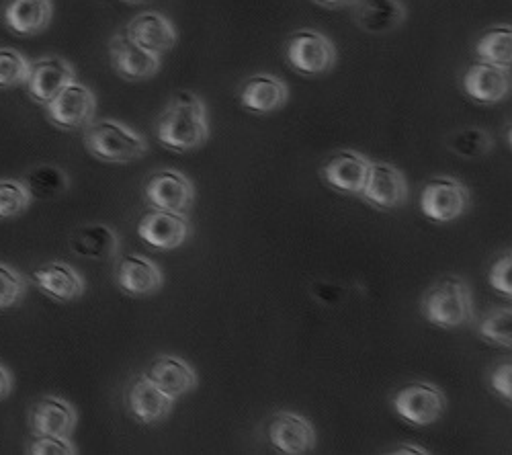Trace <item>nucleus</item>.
I'll return each mask as SVG.
<instances>
[{
	"label": "nucleus",
	"instance_id": "obj_1",
	"mask_svg": "<svg viewBox=\"0 0 512 455\" xmlns=\"http://www.w3.org/2000/svg\"><path fill=\"white\" fill-rule=\"evenodd\" d=\"M156 136L162 146L175 152H193L209 140L205 103L189 93H177L156 123Z\"/></svg>",
	"mask_w": 512,
	"mask_h": 455
},
{
	"label": "nucleus",
	"instance_id": "obj_2",
	"mask_svg": "<svg viewBox=\"0 0 512 455\" xmlns=\"http://www.w3.org/2000/svg\"><path fill=\"white\" fill-rule=\"evenodd\" d=\"M422 316L441 328H457L472 322V289L461 277H447L439 281L422 298Z\"/></svg>",
	"mask_w": 512,
	"mask_h": 455
},
{
	"label": "nucleus",
	"instance_id": "obj_3",
	"mask_svg": "<svg viewBox=\"0 0 512 455\" xmlns=\"http://www.w3.org/2000/svg\"><path fill=\"white\" fill-rule=\"evenodd\" d=\"M84 146L95 158L111 164L132 162L148 152V142L136 130L113 119L93 121L84 130Z\"/></svg>",
	"mask_w": 512,
	"mask_h": 455
},
{
	"label": "nucleus",
	"instance_id": "obj_4",
	"mask_svg": "<svg viewBox=\"0 0 512 455\" xmlns=\"http://www.w3.org/2000/svg\"><path fill=\"white\" fill-rule=\"evenodd\" d=\"M287 62L306 76H322L336 64V50L332 41L314 29L295 31L285 46Z\"/></svg>",
	"mask_w": 512,
	"mask_h": 455
},
{
	"label": "nucleus",
	"instance_id": "obj_5",
	"mask_svg": "<svg viewBox=\"0 0 512 455\" xmlns=\"http://www.w3.org/2000/svg\"><path fill=\"white\" fill-rule=\"evenodd\" d=\"M46 111L54 126L62 130H87L95 121L97 99L87 85L72 80L66 89H62L50 103H46Z\"/></svg>",
	"mask_w": 512,
	"mask_h": 455
},
{
	"label": "nucleus",
	"instance_id": "obj_6",
	"mask_svg": "<svg viewBox=\"0 0 512 455\" xmlns=\"http://www.w3.org/2000/svg\"><path fill=\"white\" fill-rule=\"evenodd\" d=\"M472 203L469 189L453 177H435L422 189L420 210L433 222H453L465 214Z\"/></svg>",
	"mask_w": 512,
	"mask_h": 455
},
{
	"label": "nucleus",
	"instance_id": "obj_7",
	"mask_svg": "<svg viewBox=\"0 0 512 455\" xmlns=\"http://www.w3.org/2000/svg\"><path fill=\"white\" fill-rule=\"evenodd\" d=\"M394 408L410 425L429 427L441 421V417L445 415L447 398L437 386L416 382L402 388L394 396Z\"/></svg>",
	"mask_w": 512,
	"mask_h": 455
},
{
	"label": "nucleus",
	"instance_id": "obj_8",
	"mask_svg": "<svg viewBox=\"0 0 512 455\" xmlns=\"http://www.w3.org/2000/svg\"><path fill=\"white\" fill-rule=\"evenodd\" d=\"M361 195L377 210H396L408 199V183L400 169L388 162H371Z\"/></svg>",
	"mask_w": 512,
	"mask_h": 455
},
{
	"label": "nucleus",
	"instance_id": "obj_9",
	"mask_svg": "<svg viewBox=\"0 0 512 455\" xmlns=\"http://www.w3.org/2000/svg\"><path fill=\"white\" fill-rule=\"evenodd\" d=\"M146 197L158 210L185 216L195 203V187L183 173L168 169L148 179Z\"/></svg>",
	"mask_w": 512,
	"mask_h": 455
},
{
	"label": "nucleus",
	"instance_id": "obj_10",
	"mask_svg": "<svg viewBox=\"0 0 512 455\" xmlns=\"http://www.w3.org/2000/svg\"><path fill=\"white\" fill-rule=\"evenodd\" d=\"M109 52H111V62H113L117 74L125 80H132V82L152 78L160 70V64H162L158 54L148 52L146 48L138 46L136 41L123 29L111 39Z\"/></svg>",
	"mask_w": 512,
	"mask_h": 455
},
{
	"label": "nucleus",
	"instance_id": "obj_11",
	"mask_svg": "<svg viewBox=\"0 0 512 455\" xmlns=\"http://www.w3.org/2000/svg\"><path fill=\"white\" fill-rule=\"evenodd\" d=\"M371 169L369 158L355 150H338L322 164V179L336 191L347 195H361Z\"/></svg>",
	"mask_w": 512,
	"mask_h": 455
},
{
	"label": "nucleus",
	"instance_id": "obj_12",
	"mask_svg": "<svg viewBox=\"0 0 512 455\" xmlns=\"http://www.w3.org/2000/svg\"><path fill=\"white\" fill-rule=\"evenodd\" d=\"M72 80H76V72L70 62L58 56L35 60L29 66V74L25 80L27 93L33 101L46 105L50 103L62 89H66Z\"/></svg>",
	"mask_w": 512,
	"mask_h": 455
},
{
	"label": "nucleus",
	"instance_id": "obj_13",
	"mask_svg": "<svg viewBox=\"0 0 512 455\" xmlns=\"http://www.w3.org/2000/svg\"><path fill=\"white\" fill-rule=\"evenodd\" d=\"M269 441L279 453L304 455L316 447V429L297 412L281 410L269 423Z\"/></svg>",
	"mask_w": 512,
	"mask_h": 455
},
{
	"label": "nucleus",
	"instance_id": "obj_14",
	"mask_svg": "<svg viewBox=\"0 0 512 455\" xmlns=\"http://www.w3.org/2000/svg\"><path fill=\"white\" fill-rule=\"evenodd\" d=\"M76 421L78 417L74 406L58 396L41 398L29 410V429L33 437H70Z\"/></svg>",
	"mask_w": 512,
	"mask_h": 455
},
{
	"label": "nucleus",
	"instance_id": "obj_15",
	"mask_svg": "<svg viewBox=\"0 0 512 455\" xmlns=\"http://www.w3.org/2000/svg\"><path fill=\"white\" fill-rule=\"evenodd\" d=\"M191 232V224L183 214L166 210L146 212L138 224V234L144 242L158 248V251H173L181 246Z\"/></svg>",
	"mask_w": 512,
	"mask_h": 455
},
{
	"label": "nucleus",
	"instance_id": "obj_16",
	"mask_svg": "<svg viewBox=\"0 0 512 455\" xmlns=\"http://www.w3.org/2000/svg\"><path fill=\"white\" fill-rule=\"evenodd\" d=\"M463 91L480 105H496L510 93V74L488 62L472 64L463 76Z\"/></svg>",
	"mask_w": 512,
	"mask_h": 455
},
{
	"label": "nucleus",
	"instance_id": "obj_17",
	"mask_svg": "<svg viewBox=\"0 0 512 455\" xmlns=\"http://www.w3.org/2000/svg\"><path fill=\"white\" fill-rule=\"evenodd\" d=\"M115 281L127 296L144 298L156 294L164 283L160 267L142 255H127L115 267Z\"/></svg>",
	"mask_w": 512,
	"mask_h": 455
},
{
	"label": "nucleus",
	"instance_id": "obj_18",
	"mask_svg": "<svg viewBox=\"0 0 512 455\" xmlns=\"http://www.w3.org/2000/svg\"><path fill=\"white\" fill-rule=\"evenodd\" d=\"M123 31L130 35L138 46L158 56L173 50L179 41V33L173 21L154 11L138 15Z\"/></svg>",
	"mask_w": 512,
	"mask_h": 455
},
{
	"label": "nucleus",
	"instance_id": "obj_19",
	"mask_svg": "<svg viewBox=\"0 0 512 455\" xmlns=\"http://www.w3.org/2000/svg\"><path fill=\"white\" fill-rule=\"evenodd\" d=\"M31 283L41 294L56 302H72L84 294V279L82 275L70 267L68 263H48L31 273Z\"/></svg>",
	"mask_w": 512,
	"mask_h": 455
},
{
	"label": "nucleus",
	"instance_id": "obj_20",
	"mask_svg": "<svg viewBox=\"0 0 512 455\" xmlns=\"http://www.w3.org/2000/svg\"><path fill=\"white\" fill-rule=\"evenodd\" d=\"M173 404L175 398L164 394L146 374L136 376L127 388V406L140 423L150 425L166 419L168 412L173 410Z\"/></svg>",
	"mask_w": 512,
	"mask_h": 455
},
{
	"label": "nucleus",
	"instance_id": "obj_21",
	"mask_svg": "<svg viewBox=\"0 0 512 455\" xmlns=\"http://www.w3.org/2000/svg\"><path fill=\"white\" fill-rule=\"evenodd\" d=\"M289 99V89L285 82L273 74L250 76L240 91V103L252 113H273L281 109Z\"/></svg>",
	"mask_w": 512,
	"mask_h": 455
},
{
	"label": "nucleus",
	"instance_id": "obj_22",
	"mask_svg": "<svg viewBox=\"0 0 512 455\" xmlns=\"http://www.w3.org/2000/svg\"><path fill=\"white\" fill-rule=\"evenodd\" d=\"M52 0H7L3 7L5 25L23 37L46 31L52 23Z\"/></svg>",
	"mask_w": 512,
	"mask_h": 455
},
{
	"label": "nucleus",
	"instance_id": "obj_23",
	"mask_svg": "<svg viewBox=\"0 0 512 455\" xmlns=\"http://www.w3.org/2000/svg\"><path fill=\"white\" fill-rule=\"evenodd\" d=\"M164 394L170 398H181L187 392L195 390L197 386V374L195 369L181 357L162 355L156 357L146 374Z\"/></svg>",
	"mask_w": 512,
	"mask_h": 455
},
{
	"label": "nucleus",
	"instance_id": "obj_24",
	"mask_svg": "<svg viewBox=\"0 0 512 455\" xmlns=\"http://www.w3.org/2000/svg\"><path fill=\"white\" fill-rule=\"evenodd\" d=\"M355 9L357 23L373 35H386L406 19V9L400 0H359Z\"/></svg>",
	"mask_w": 512,
	"mask_h": 455
},
{
	"label": "nucleus",
	"instance_id": "obj_25",
	"mask_svg": "<svg viewBox=\"0 0 512 455\" xmlns=\"http://www.w3.org/2000/svg\"><path fill=\"white\" fill-rule=\"evenodd\" d=\"M72 251L84 259L109 261L119 251V238L113 228L105 224L82 226L72 234Z\"/></svg>",
	"mask_w": 512,
	"mask_h": 455
},
{
	"label": "nucleus",
	"instance_id": "obj_26",
	"mask_svg": "<svg viewBox=\"0 0 512 455\" xmlns=\"http://www.w3.org/2000/svg\"><path fill=\"white\" fill-rule=\"evenodd\" d=\"M476 56L480 62H488L510 70L512 62V29L510 25H496L488 29L476 44Z\"/></svg>",
	"mask_w": 512,
	"mask_h": 455
},
{
	"label": "nucleus",
	"instance_id": "obj_27",
	"mask_svg": "<svg viewBox=\"0 0 512 455\" xmlns=\"http://www.w3.org/2000/svg\"><path fill=\"white\" fill-rule=\"evenodd\" d=\"M23 183L33 199H56L70 187L68 175L62 169L54 167V164H39V167H33L25 175Z\"/></svg>",
	"mask_w": 512,
	"mask_h": 455
},
{
	"label": "nucleus",
	"instance_id": "obj_28",
	"mask_svg": "<svg viewBox=\"0 0 512 455\" xmlns=\"http://www.w3.org/2000/svg\"><path fill=\"white\" fill-rule=\"evenodd\" d=\"M33 197L23 181L3 179L0 181V220L19 218L29 210Z\"/></svg>",
	"mask_w": 512,
	"mask_h": 455
},
{
	"label": "nucleus",
	"instance_id": "obj_29",
	"mask_svg": "<svg viewBox=\"0 0 512 455\" xmlns=\"http://www.w3.org/2000/svg\"><path fill=\"white\" fill-rule=\"evenodd\" d=\"M492 138L480 128H467L449 138V148L463 158H480L492 152Z\"/></svg>",
	"mask_w": 512,
	"mask_h": 455
},
{
	"label": "nucleus",
	"instance_id": "obj_30",
	"mask_svg": "<svg viewBox=\"0 0 512 455\" xmlns=\"http://www.w3.org/2000/svg\"><path fill=\"white\" fill-rule=\"evenodd\" d=\"M29 66V60L21 52L13 48H0V89H15L25 85Z\"/></svg>",
	"mask_w": 512,
	"mask_h": 455
},
{
	"label": "nucleus",
	"instance_id": "obj_31",
	"mask_svg": "<svg viewBox=\"0 0 512 455\" xmlns=\"http://www.w3.org/2000/svg\"><path fill=\"white\" fill-rule=\"evenodd\" d=\"M480 335L492 345L510 349L512 345V310L496 308L480 326Z\"/></svg>",
	"mask_w": 512,
	"mask_h": 455
},
{
	"label": "nucleus",
	"instance_id": "obj_32",
	"mask_svg": "<svg viewBox=\"0 0 512 455\" xmlns=\"http://www.w3.org/2000/svg\"><path fill=\"white\" fill-rule=\"evenodd\" d=\"M27 279L7 263H0V310H9L25 298Z\"/></svg>",
	"mask_w": 512,
	"mask_h": 455
},
{
	"label": "nucleus",
	"instance_id": "obj_33",
	"mask_svg": "<svg viewBox=\"0 0 512 455\" xmlns=\"http://www.w3.org/2000/svg\"><path fill=\"white\" fill-rule=\"evenodd\" d=\"M27 453L31 455H76L78 449L70 441V437H54V435H44V437H35L31 447H27Z\"/></svg>",
	"mask_w": 512,
	"mask_h": 455
},
{
	"label": "nucleus",
	"instance_id": "obj_34",
	"mask_svg": "<svg viewBox=\"0 0 512 455\" xmlns=\"http://www.w3.org/2000/svg\"><path fill=\"white\" fill-rule=\"evenodd\" d=\"M488 281L490 285L496 289V292L504 294L506 298L512 296V257L510 253H506L504 257H500L488 273Z\"/></svg>",
	"mask_w": 512,
	"mask_h": 455
},
{
	"label": "nucleus",
	"instance_id": "obj_35",
	"mask_svg": "<svg viewBox=\"0 0 512 455\" xmlns=\"http://www.w3.org/2000/svg\"><path fill=\"white\" fill-rule=\"evenodd\" d=\"M490 384H492V388H494L502 398H506V400L512 398V365H510V361L500 363V365L494 369V374H492V378H490Z\"/></svg>",
	"mask_w": 512,
	"mask_h": 455
},
{
	"label": "nucleus",
	"instance_id": "obj_36",
	"mask_svg": "<svg viewBox=\"0 0 512 455\" xmlns=\"http://www.w3.org/2000/svg\"><path fill=\"white\" fill-rule=\"evenodd\" d=\"M13 390V376L11 371L0 363V400H5Z\"/></svg>",
	"mask_w": 512,
	"mask_h": 455
},
{
	"label": "nucleus",
	"instance_id": "obj_37",
	"mask_svg": "<svg viewBox=\"0 0 512 455\" xmlns=\"http://www.w3.org/2000/svg\"><path fill=\"white\" fill-rule=\"evenodd\" d=\"M314 3L326 9H351L357 7L359 0H314Z\"/></svg>",
	"mask_w": 512,
	"mask_h": 455
},
{
	"label": "nucleus",
	"instance_id": "obj_38",
	"mask_svg": "<svg viewBox=\"0 0 512 455\" xmlns=\"http://www.w3.org/2000/svg\"><path fill=\"white\" fill-rule=\"evenodd\" d=\"M404 453H429V451L422 449V447H402V449L394 451V455H404Z\"/></svg>",
	"mask_w": 512,
	"mask_h": 455
},
{
	"label": "nucleus",
	"instance_id": "obj_39",
	"mask_svg": "<svg viewBox=\"0 0 512 455\" xmlns=\"http://www.w3.org/2000/svg\"><path fill=\"white\" fill-rule=\"evenodd\" d=\"M130 3H140V0H130Z\"/></svg>",
	"mask_w": 512,
	"mask_h": 455
}]
</instances>
